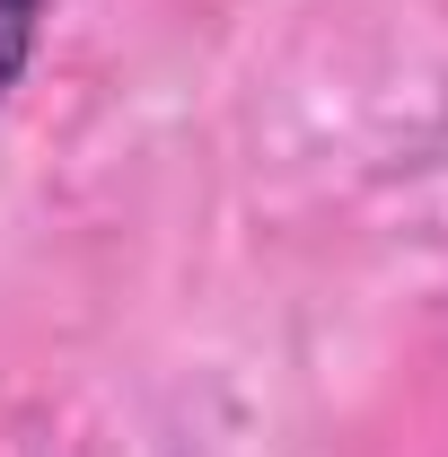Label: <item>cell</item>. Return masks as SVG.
<instances>
[{"label":"cell","mask_w":448,"mask_h":457,"mask_svg":"<svg viewBox=\"0 0 448 457\" xmlns=\"http://www.w3.org/2000/svg\"><path fill=\"white\" fill-rule=\"evenodd\" d=\"M45 9H54V0H0V106H9V88L27 79V62H36Z\"/></svg>","instance_id":"1"}]
</instances>
